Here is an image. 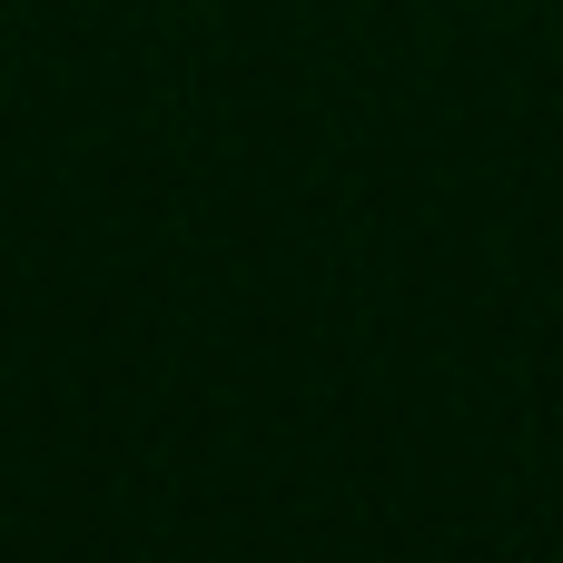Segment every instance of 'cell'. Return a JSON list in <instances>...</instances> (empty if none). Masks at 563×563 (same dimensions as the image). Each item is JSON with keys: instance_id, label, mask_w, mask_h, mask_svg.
<instances>
[]
</instances>
